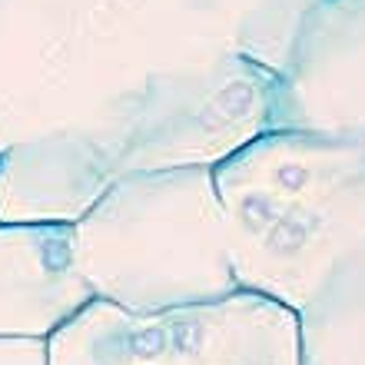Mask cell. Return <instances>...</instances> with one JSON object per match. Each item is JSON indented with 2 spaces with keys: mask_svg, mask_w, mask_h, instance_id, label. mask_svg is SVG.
Segmentation results:
<instances>
[{
  "mask_svg": "<svg viewBox=\"0 0 365 365\" xmlns=\"http://www.w3.org/2000/svg\"><path fill=\"white\" fill-rule=\"evenodd\" d=\"M47 365H299V326L250 292L153 316L90 299L47 336Z\"/></svg>",
  "mask_w": 365,
  "mask_h": 365,
  "instance_id": "cell-1",
  "label": "cell"
},
{
  "mask_svg": "<svg viewBox=\"0 0 365 365\" xmlns=\"http://www.w3.org/2000/svg\"><path fill=\"white\" fill-rule=\"evenodd\" d=\"M90 299L73 232L30 222L0 226V336L47 339Z\"/></svg>",
  "mask_w": 365,
  "mask_h": 365,
  "instance_id": "cell-2",
  "label": "cell"
},
{
  "mask_svg": "<svg viewBox=\"0 0 365 365\" xmlns=\"http://www.w3.org/2000/svg\"><path fill=\"white\" fill-rule=\"evenodd\" d=\"M0 365H47V339L0 336Z\"/></svg>",
  "mask_w": 365,
  "mask_h": 365,
  "instance_id": "cell-3",
  "label": "cell"
}]
</instances>
